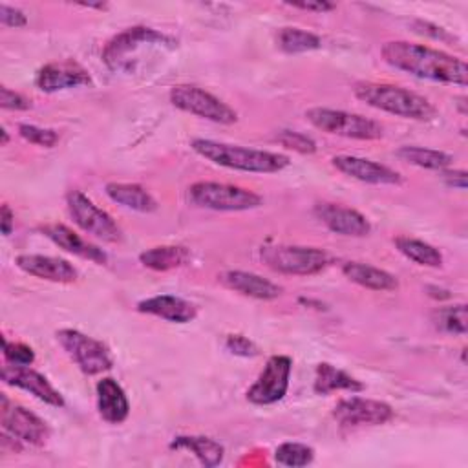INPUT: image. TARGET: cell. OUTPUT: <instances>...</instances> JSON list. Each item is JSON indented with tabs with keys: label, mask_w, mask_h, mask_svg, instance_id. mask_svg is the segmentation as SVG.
Returning <instances> with one entry per match:
<instances>
[{
	"label": "cell",
	"mask_w": 468,
	"mask_h": 468,
	"mask_svg": "<svg viewBox=\"0 0 468 468\" xmlns=\"http://www.w3.org/2000/svg\"><path fill=\"white\" fill-rule=\"evenodd\" d=\"M380 53L389 66L413 77L455 86L468 84L466 62L435 48L408 40H389Z\"/></svg>",
	"instance_id": "cell-1"
},
{
	"label": "cell",
	"mask_w": 468,
	"mask_h": 468,
	"mask_svg": "<svg viewBox=\"0 0 468 468\" xmlns=\"http://www.w3.org/2000/svg\"><path fill=\"white\" fill-rule=\"evenodd\" d=\"M192 150L201 157L208 159L214 165L241 170V172H258V174H272L289 166V157L283 154L245 148L239 144L219 143L212 139H194L190 143Z\"/></svg>",
	"instance_id": "cell-2"
},
{
	"label": "cell",
	"mask_w": 468,
	"mask_h": 468,
	"mask_svg": "<svg viewBox=\"0 0 468 468\" xmlns=\"http://www.w3.org/2000/svg\"><path fill=\"white\" fill-rule=\"evenodd\" d=\"M355 97L371 108L411 121H430L437 115L433 104L422 95L386 82H358Z\"/></svg>",
	"instance_id": "cell-3"
},
{
	"label": "cell",
	"mask_w": 468,
	"mask_h": 468,
	"mask_svg": "<svg viewBox=\"0 0 468 468\" xmlns=\"http://www.w3.org/2000/svg\"><path fill=\"white\" fill-rule=\"evenodd\" d=\"M260 258L272 271L294 276L316 274L329 263V254L325 250L300 245H263Z\"/></svg>",
	"instance_id": "cell-4"
},
{
	"label": "cell",
	"mask_w": 468,
	"mask_h": 468,
	"mask_svg": "<svg viewBox=\"0 0 468 468\" xmlns=\"http://www.w3.org/2000/svg\"><path fill=\"white\" fill-rule=\"evenodd\" d=\"M305 117L314 128L325 133L342 135L349 139L373 141V139H380L384 133V128L380 122L369 117H364L360 113H349L344 110L316 106V108H309L305 112Z\"/></svg>",
	"instance_id": "cell-5"
},
{
	"label": "cell",
	"mask_w": 468,
	"mask_h": 468,
	"mask_svg": "<svg viewBox=\"0 0 468 468\" xmlns=\"http://www.w3.org/2000/svg\"><path fill=\"white\" fill-rule=\"evenodd\" d=\"M146 46L174 48L176 40L154 27L133 26L108 40V44L102 49V60L110 69H124L130 68L132 55Z\"/></svg>",
	"instance_id": "cell-6"
},
{
	"label": "cell",
	"mask_w": 468,
	"mask_h": 468,
	"mask_svg": "<svg viewBox=\"0 0 468 468\" xmlns=\"http://www.w3.org/2000/svg\"><path fill=\"white\" fill-rule=\"evenodd\" d=\"M188 197L194 205L210 208V210H225V212H239L258 208L263 199L261 196L234 185L216 183V181H199L188 188Z\"/></svg>",
	"instance_id": "cell-7"
},
{
	"label": "cell",
	"mask_w": 468,
	"mask_h": 468,
	"mask_svg": "<svg viewBox=\"0 0 468 468\" xmlns=\"http://www.w3.org/2000/svg\"><path fill=\"white\" fill-rule=\"evenodd\" d=\"M170 102L186 113L203 117L219 124H232L238 121V113L216 95L192 84H177L170 90Z\"/></svg>",
	"instance_id": "cell-8"
},
{
	"label": "cell",
	"mask_w": 468,
	"mask_h": 468,
	"mask_svg": "<svg viewBox=\"0 0 468 468\" xmlns=\"http://www.w3.org/2000/svg\"><path fill=\"white\" fill-rule=\"evenodd\" d=\"M66 205H68V212L71 216V219L75 221V225L79 229H82L84 232L108 241V243H117L122 238V232L119 229V225L113 221V218L99 208L90 197H86L82 192L79 190H71L66 196Z\"/></svg>",
	"instance_id": "cell-9"
},
{
	"label": "cell",
	"mask_w": 468,
	"mask_h": 468,
	"mask_svg": "<svg viewBox=\"0 0 468 468\" xmlns=\"http://www.w3.org/2000/svg\"><path fill=\"white\" fill-rule=\"evenodd\" d=\"M57 340L86 375H99L108 371L113 364L110 349L101 340H95L77 329L57 331Z\"/></svg>",
	"instance_id": "cell-10"
},
{
	"label": "cell",
	"mask_w": 468,
	"mask_h": 468,
	"mask_svg": "<svg viewBox=\"0 0 468 468\" xmlns=\"http://www.w3.org/2000/svg\"><path fill=\"white\" fill-rule=\"evenodd\" d=\"M292 362L285 355H274L267 360L256 382L247 389V400L258 406H267L282 400L289 389Z\"/></svg>",
	"instance_id": "cell-11"
},
{
	"label": "cell",
	"mask_w": 468,
	"mask_h": 468,
	"mask_svg": "<svg viewBox=\"0 0 468 468\" xmlns=\"http://www.w3.org/2000/svg\"><path fill=\"white\" fill-rule=\"evenodd\" d=\"M0 422L5 433L31 446H42L49 437V428L38 415L31 413L24 406L11 404L5 395H2Z\"/></svg>",
	"instance_id": "cell-12"
},
{
	"label": "cell",
	"mask_w": 468,
	"mask_h": 468,
	"mask_svg": "<svg viewBox=\"0 0 468 468\" xmlns=\"http://www.w3.org/2000/svg\"><path fill=\"white\" fill-rule=\"evenodd\" d=\"M335 420L344 428L358 426H378L393 419V410L389 404L362 397H349L336 402L333 408Z\"/></svg>",
	"instance_id": "cell-13"
},
{
	"label": "cell",
	"mask_w": 468,
	"mask_h": 468,
	"mask_svg": "<svg viewBox=\"0 0 468 468\" xmlns=\"http://www.w3.org/2000/svg\"><path fill=\"white\" fill-rule=\"evenodd\" d=\"M91 82V77L88 69H84L79 62L66 58V60H57L42 66L37 71L35 84L40 91L53 93L68 88H77V86H86Z\"/></svg>",
	"instance_id": "cell-14"
},
{
	"label": "cell",
	"mask_w": 468,
	"mask_h": 468,
	"mask_svg": "<svg viewBox=\"0 0 468 468\" xmlns=\"http://www.w3.org/2000/svg\"><path fill=\"white\" fill-rule=\"evenodd\" d=\"M2 380L9 386H16V388L31 393L33 397H37L38 400H42L49 406H55V408L64 406V399H62L60 391L55 389L44 375L31 369L29 366L5 364L2 367Z\"/></svg>",
	"instance_id": "cell-15"
},
{
	"label": "cell",
	"mask_w": 468,
	"mask_h": 468,
	"mask_svg": "<svg viewBox=\"0 0 468 468\" xmlns=\"http://www.w3.org/2000/svg\"><path fill=\"white\" fill-rule=\"evenodd\" d=\"M314 216L322 221L331 232L353 238H364L369 234L371 225L358 210L335 205V203H318L314 205Z\"/></svg>",
	"instance_id": "cell-16"
},
{
	"label": "cell",
	"mask_w": 468,
	"mask_h": 468,
	"mask_svg": "<svg viewBox=\"0 0 468 468\" xmlns=\"http://www.w3.org/2000/svg\"><path fill=\"white\" fill-rule=\"evenodd\" d=\"M333 166L362 183L369 185H399L402 183V176L395 170H391L386 165L375 163L371 159L356 157V155H336L331 159Z\"/></svg>",
	"instance_id": "cell-17"
},
{
	"label": "cell",
	"mask_w": 468,
	"mask_h": 468,
	"mask_svg": "<svg viewBox=\"0 0 468 468\" xmlns=\"http://www.w3.org/2000/svg\"><path fill=\"white\" fill-rule=\"evenodd\" d=\"M16 265L40 280L57 282V283H71L77 280V269L62 258L44 256V254H20L16 256Z\"/></svg>",
	"instance_id": "cell-18"
},
{
	"label": "cell",
	"mask_w": 468,
	"mask_h": 468,
	"mask_svg": "<svg viewBox=\"0 0 468 468\" xmlns=\"http://www.w3.org/2000/svg\"><path fill=\"white\" fill-rule=\"evenodd\" d=\"M137 311L144 314H152L174 324H186L196 318L197 309L185 298L174 294H157L137 303Z\"/></svg>",
	"instance_id": "cell-19"
},
{
	"label": "cell",
	"mask_w": 468,
	"mask_h": 468,
	"mask_svg": "<svg viewBox=\"0 0 468 468\" xmlns=\"http://www.w3.org/2000/svg\"><path fill=\"white\" fill-rule=\"evenodd\" d=\"M219 280L225 287L232 289L249 298L256 300H274L282 294V287L272 283L271 280L261 278L260 274L247 271H225L219 274Z\"/></svg>",
	"instance_id": "cell-20"
},
{
	"label": "cell",
	"mask_w": 468,
	"mask_h": 468,
	"mask_svg": "<svg viewBox=\"0 0 468 468\" xmlns=\"http://www.w3.org/2000/svg\"><path fill=\"white\" fill-rule=\"evenodd\" d=\"M99 415L110 424H121L130 413V402L121 384L110 377H104L95 386Z\"/></svg>",
	"instance_id": "cell-21"
},
{
	"label": "cell",
	"mask_w": 468,
	"mask_h": 468,
	"mask_svg": "<svg viewBox=\"0 0 468 468\" xmlns=\"http://www.w3.org/2000/svg\"><path fill=\"white\" fill-rule=\"evenodd\" d=\"M40 230L46 238H49L60 249H64V250H68V252H71L79 258L95 261V263H106V254L102 252V249H99L97 245L82 239L69 227H66L62 223H51V225H44Z\"/></svg>",
	"instance_id": "cell-22"
},
{
	"label": "cell",
	"mask_w": 468,
	"mask_h": 468,
	"mask_svg": "<svg viewBox=\"0 0 468 468\" xmlns=\"http://www.w3.org/2000/svg\"><path fill=\"white\" fill-rule=\"evenodd\" d=\"M342 272L353 283L371 291H395L399 287V280L391 272L367 263L347 261L344 263Z\"/></svg>",
	"instance_id": "cell-23"
},
{
	"label": "cell",
	"mask_w": 468,
	"mask_h": 468,
	"mask_svg": "<svg viewBox=\"0 0 468 468\" xmlns=\"http://www.w3.org/2000/svg\"><path fill=\"white\" fill-rule=\"evenodd\" d=\"M313 389L316 395H329V393L340 391V389L358 393L364 389V384L360 380H356L355 377H351L349 373H346L327 362H322L316 366Z\"/></svg>",
	"instance_id": "cell-24"
},
{
	"label": "cell",
	"mask_w": 468,
	"mask_h": 468,
	"mask_svg": "<svg viewBox=\"0 0 468 468\" xmlns=\"http://www.w3.org/2000/svg\"><path fill=\"white\" fill-rule=\"evenodd\" d=\"M106 196L117 205L135 212H154L157 208V203L150 192L135 183H108Z\"/></svg>",
	"instance_id": "cell-25"
},
{
	"label": "cell",
	"mask_w": 468,
	"mask_h": 468,
	"mask_svg": "<svg viewBox=\"0 0 468 468\" xmlns=\"http://www.w3.org/2000/svg\"><path fill=\"white\" fill-rule=\"evenodd\" d=\"M170 448L190 450L205 466H218L225 455V450L218 441L210 437H199V435L176 437L170 442Z\"/></svg>",
	"instance_id": "cell-26"
},
{
	"label": "cell",
	"mask_w": 468,
	"mask_h": 468,
	"mask_svg": "<svg viewBox=\"0 0 468 468\" xmlns=\"http://www.w3.org/2000/svg\"><path fill=\"white\" fill-rule=\"evenodd\" d=\"M139 261L152 271H170L188 261V250L179 245H159L141 252Z\"/></svg>",
	"instance_id": "cell-27"
},
{
	"label": "cell",
	"mask_w": 468,
	"mask_h": 468,
	"mask_svg": "<svg viewBox=\"0 0 468 468\" xmlns=\"http://www.w3.org/2000/svg\"><path fill=\"white\" fill-rule=\"evenodd\" d=\"M397 250L400 254H404L408 260L415 261L417 265L422 267H441L442 265V254L430 243L417 239V238H410V236H397L393 239Z\"/></svg>",
	"instance_id": "cell-28"
},
{
	"label": "cell",
	"mask_w": 468,
	"mask_h": 468,
	"mask_svg": "<svg viewBox=\"0 0 468 468\" xmlns=\"http://www.w3.org/2000/svg\"><path fill=\"white\" fill-rule=\"evenodd\" d=\"M397 157H400L410 165L430 168V170H446L453 161L452 155L446 152L422 148V146H400L397 150Z\"/></svg>",
	"instance_id": "cell-29"
},
{
	"label": "cell",
	"mask_w": 468,
	"mask_h": 468,
	"mask_svg": "<svg viewBox=\"0 0 468 468\" xmlns=\"http://www.w3.org/2000/svg\"><path fill=\"white\" fill-rule=\"evenodd\" d=\"M276 42L278 48L285 53H305L322 46L318 35L300 27H282L276 35Z\"/></svg>",
	"instance_id": "cell-30"
},
{
	"label": "cell",
	"mask_w": 468,
	"mask_h": 468,
	"mask_svg": "<svg viewBox=\"0 0 468 468\" xmlns=\"http://www.w3.org/2000/svg\"><path fill=\"white\" fill-rule=\"evenodd\" d=\"M431 320L437 329L444 333L453 335H464L466 333V305H450V307H439L433 311Z\"/></svg>",
	"instance_id": "cell-31"
},
{
	"label": "cell",
	"mask_w": 468,
	"mask_h": 468,
	"mask_svg": "<svg viewBox=\"0 0 468 468\" xmlns=\"http://www.w3.org/2000/svg\"><path fill=\"white\" fill-rule=\"evenodd\" d=\"M314 459V450L302 442H283L274 452V461L282 466L298 468L305 466Z\"/></svg>",
	"instance_id": "cell-32"
},
{
	"label": "cell",
	"mask_w": 468,
	"mask_h": 468,
	"mask_svg": "<svg viewBox=\"0 0 468 468\" xmlns=\"http://www.w3.org/2000/svg\"><path fill=\"white\" fill-rule=\"evenodd\" d=\"M276 141L289 148V150H294L298 154H314L316 152V143L302 133V132H294V130H282L276 133Z\"/></svg>",
	"instance_id": "cell-33"
},
{
	"label": "cell",
	"mask_w": 468,
	"mask_h": 468,
	"mask_svg": "<svg viewBox=\"0 0 468 468\" xmlns=\"http://www.w3.org/2000/svg\"><path fill=\"white\" fill-rule=\"evenodd\" d=\"M18 133L22 139H26L37 146H44V148H53L58 143V133L51 128H40L35 124H20Z\"/></svg>",
	"instance_id": "cell-34"
},
{
	"label": "cell",
	"mask_w": 468,
	"mask_h": 468,
	"mask_svg": "<svg viewBox=\"0 0 468 468\" xmlns=\"http://www.w3.org/2000/svg\"><path fill=\"white\" fill-rule=\"evenodd\" d=\"M4 344V358L7 364L13 366H31L35 360V353L29 346L20 344V342H7L5 338L2 340Z\"/></svg>",
	"instance_id": "cell-35"
},
{
	"label": "cell",
	"mask_w": 468,
	"mask_h": 468,
	"mask_svg": "<svg viewBox=\"0 0 468 468\" xmlns=\"http://www.w3.org/2000/svg\"><path fill=\"white\" fill-rule=\"evenodd\" d=\"M225 347L238 356H256L260 353L258 346L243 335H229L225 340Z\"/></svg>",
	"instance_id": "cell-36"
},
{
	"label": "cell",
	"mask_w": 468,
	"mask_h": 468,
	"mask_svg": "<svg viewBox=\"0 0 468 468\" xmlns=\"http://www.w3.org/2000/svg\"><path fill=\"white\" fill-rule=\"evenodd\" d=\"M411 26H413V31H415V33H419V35L431 37V38H435V40H444V42H452V40H455V38H453L446 29H442V27H439V26L431 24V22L413 20V22H411Z\"/></svg>",
	"instance_id": "cell-37"
},
{
	"label": "cell",
	"mask_w": 468,
	"mask_h": 468,
	"mask_svg": "<svg viewBox=\"0 0 468 468\" xmlns=\"http://www.w3.org/2000/svg\"><path fill=\"white\" fill-rule=\"evenodd\" d=\"M0 106L4 110H27V108H31V102L24 95L2 86L0 88Z\"/></svg>",
	"instance_id": "cell-38"
},
{
	"label": "cell",
	"mask_w": 468,
	"mask_h": 468,
	"mask_svg": "<svg viewBox=\"0 0 468 468\" xmlns=\"http://www.w3.org/2000/svg\"><path fill=\"white\" fill-rule=\"evenodd\" d=\"M0 22L7 27H22V26L27 24V18L20 9L11 7L7 4H2L0 5Z\"/></svg>",
	"instance_id": "cell-39"
},
{
	"label": "cell",
	"mask_w": 468,
	"mask_h": 468,
	"mask_svg": "<svg viewBox=\"0 0 468 468\" xmlns=\"http://www.w3.org/2000/svg\"><path fill=\"white\" fill-rule=\"evenodd\" d=\"M287 5L294 9H303V11H313V13H327L336 7V4L327 2V0H314V2H285Z\"/></svg>",
	"instance_id": "cell-40"
},
{
	"label": "cell",
	"mask_w": 468,
	"mask_h": 468,
	"mask_svg": "<svg viewBox=\"0 0 468 468\" xmlns=\"http://www.w3.org/2000/svg\"><path fill=\"white\" fill-rule=\"evenodd\" d=\"M442 177L453 188H461V190L466 188V172L464 170H453V172L448 170V172H442Z\"/></svg>",
	"instance_id": "cell-41"
},
{
	"label": "cell",
	"mask_w": 468,
	"mask_h": 468,
	"mask_svg": "<svg viewBox=\"0 0 468 468\" xmlns=\"http://www.w3.org/2000/svg\"><path fill=\"white\" fill-rule=\"evenodd\" d=\"M0 229H2V234L4 236H9L15 229V214L13 210L9 208V205H2V216H0Z\"/></svg>",
	"instance_id": "cell-42"
},
{
	"label": "cell",
	"mask_w": 468,
	"mask_h": 468,
	"mask_svg": "<svg viewBox=\"0 0 468 468\" xmlns=\"http://www.w3.org/2000/svg\"><path fill=\"white\" fill-rule=\"evenodd\" d=\"M0 135H2V139H0V144L4 146V144H7V141H9V135H7V130L5 128H0Z\"/></svg>",
	"instance_id": "cell-43"
},
{
	"label": "cell",
	"mask_w": 468,
	"mask_h": 468,
	"mask_svg": "<svg viewBox=\"0 0 468 468\" xmlns=\"http://www.w3.org/2000/svg\"><path fill=\"white\" fill-rule=\"evenodd\" d=\"M80 5H84V7H95V9H104V7H106V4H102V2H99V4L88 2V4H80Z\"/></svg>",
	"instance_id": "cell-44"
}]
</instances>
